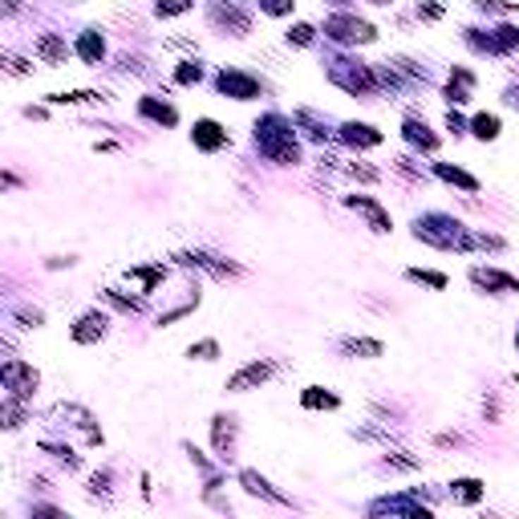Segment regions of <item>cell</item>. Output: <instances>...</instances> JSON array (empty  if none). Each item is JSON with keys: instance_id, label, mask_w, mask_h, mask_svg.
Listing matches in <instances>:
<instances>
[{"instance_id": "ba28073f", "label": "cell", "mask_w": 519, "mask_h": 519, "mask_svg": "<svg viewBox=\"0 0 519 519\" xmlns=\"http://www.w3.org/2000/svg\"><path fill=\"white\" fill-rule=\"evenodd\" d=\"M37 57H45L49 65H61L65 57H69V49H65V41H57L53 32H45V37L37 41Z\"/></svg>"}, {"instance_id": "603a6c76", "label": "cell", "mask_w": 519, "mask_h": 519, "mask_svg": "<svg viewBox=\"0 0 519 519\" xmlns=\"http://www.w3.org/2000/svg\"><path fill=\"white\" fill-rule=\"evenodd\" d=\"M199 78H203V69H199V65H191V61L178 69V81H183V85H191V81H199Z\"/></svg>"}, {"instance_id": "9c48e42d", "label": "cell", "mask_w": 519, "mask_h": 519, "mask_svg": "<svg viewBox=\"0 0 519 519\" xmlns=\"http://www.w3.org/2000/svg\"><path fill=\"white\" fill-rule=\"evenodd\" d=\"M451 495H454V503H479L483 499V483L479 479H454Z\"/></svg>"}, {"instance_id": "5b68a950", "label": "cell", "mask_w": 519, "mask_h": 519, "mask_svg": "<svg viewBox=\"0 0 519 519\" xmlns=\"http://www.w3.org/2000/svg\"><path fill=\"white\" fill-rule=\"evenodd\" d=\"M470 280H475L479 288H503V292H519V280H515V276H503V272H495V268H475V272H470Z\"/></svg>"}, {"instance_id": "7c38bea8", "label": "cell", "mask_w": 519, "mask_h": 519, "mask_svg": "<svg viewBox=\"0 0 519 519\" xmlns=\"http://www.w3.org/2000/svg\"><path fill=\"white\" fill-rule=\"evenodd\" d=\"M78 53H81V57H85L90 65H97V61H102V53H106V45H102V37H97V32L90 29V32H81Z\"/></svg>"}, {"instance_id": "cb8c5ba5", "label": "cell", "mask_w": 519, "mask_h": 519, "mask_svg": "<svg viewBox=\"0 0 519 519\" xmlns=\"http://www.w3.org/2000/svg\"><path fill=\"white\" fill-rule=\"evenodd\" d=\"M288 41H296V45H308V41H312V29H308V25H296V29H288Z\"/></svg>"}, {"instance_id": "6da1fadb", "label": "cell", "mask_w": 519, "mask_h": 519, "mask_svg": "<svg viewBox=\"0 0 519 519\" xmlns=\"http://www.w3.org/2000/svg\"><path fill=\"white\" fill-rule=\"evenodd\" d=\"M324 32L329 37H337V41H373L377 32H373V25H365V20H353V16H333V20H324Z\"/></svg>"}, {"instance_id": "30bf717a", "label": "cell", "mask_w": 519, "mask_h": 519, "mask_svg": "<svg viewBox=\"0 0 519 519\" xmlns=\"http://www.w3.org/2000/svg\"><path fill=\"white\" fill-rule=\"evenodd\" d=\"M341 134H345V142H353V146H377L381 142V134H377L373 126H357V122H349Z\"/></svg>"}, {"instance_id": "8fae6325", "label": "cell", "mask_w": 519, "mask_h": 519, "mask_svg": "<svg viewBox=\"0 0 519 519\" xmlns=\"http://www.w3.org/2000/svg\"><path fill=\"white\" fill-rule=\"evenodd\" d=\"M243 487H248L252 495H264V499H272V503H284V495H280V491H272V487H268V479H260L256 470H243Z\"/></svg>"}, {"instance_id": "2e32d148", "label": "cell", "mask_w": 519, "mask_h": 519, "mask_svg": "<svg viewBox=\"0 0 519 519\" xmlns=\"http://www.w3.org/2000/svg\"><path fill=\"white\" fill-rule=\"evenodd\" d=\"M475 134H479V138H495V134H499V118H495V114H479V118H475Z\"/></svg>"}, {"instance_id": "9a60e30c", "label": "cell", "mask_w": 519, "mask_h": 519, "mask_svg": "<svg viewBox=\"0 0 519 519\" xmlns=\"http://www.w3.org/2000/svg\"><path fill=\"white\" fill-rule=\"evenodd\" d=\"M438 175L446 178V183H458V187H467V191H475L479 183L467 175V171H454V166H446V162H438Z\"/></svg>"}, {"instance_id": "d4e9b609", "label": "cell", "mask_w": 519, "mask_h": 519, "mask_svg": "<svg viewBox=\"0 0 519 519\" xmlns=\"http://www.w3.org/2000/svg\"><path fill=\"white\" fill-rule=\"evenodd\" d=\"M507 102H511V106H519V90H511V97H507Z\"/></svg>"}, {"instance_id": "4316f807", "label": "cell", "mask_w": 519, "mask_h": 519, "mask_svg": "<svg viewBox=\"0 0 519 519\" xmlns=\"http://www.w3.org/2000/svg\"><path fill=\"white\" fill-rule=\"evenodd\" d=\"M515 345H519V333H515Z\"/></svg>"}, {"instance_id": "d6986e66", "label": "cell", "mask_w": 519, "mask_h": 519, "mask_svg": "<svg viewBox=\"0 0 519 519\" xmlns=\"http://www.w3.org/2000/svg\"><path fill=\"white\" fill-rule=\"evenodd\" d=\"M195 0H159V16H178V13H187Z\"/></svg>"}, {"instance_id": "ffe728a7", "label": "cell", "mask_w": 519, "mask_h": 519, "mask_svg": "<svg viewBox=\"0 0 519 519\" xmlns=\"http://www.w3.org/2000/svg\"><path fill=\"white\" fill-rule=\"evenodd\" d=\"M410 280H422V284H434V288H446V276H442V272H422V268H414V272H410Z\"/></svg>"}, {"instance_id": "7402d4cb", "label": "cell", "mask_w": 519, "mask_h": 519, "mask_svg": "<svg viewBox=\"0 0 519 519\" xmlns=\"http://www.w3.org/2000/svg\"><path fill=\"white\" fill-rule=\"evenodd\" d=\"M215 353H219V345H215V341H199V345H191V357H203V361H211Z\"/></svg>"}, {"instance_id": "7a4b0ae2", "label": "cell", "mask_w": 519, "mask_h": 519, "mask_svg": "<svg viewBox=\"0 0 519 519\" xmlns=\"http://www.w3.org/2000/svg\"><path fill=\"white\" fill-rule=\"evenodd\" d=\"M219 90H224L227 97H236V102H248V97L260 94L256 78H248L240 69H224V73H219Z\"/></svg>"}, {"instance_id": "277c9868", "label": "cell", "mask_w": 519, "mask_h": 519, "mask_svg": "<svg viewBox=\"0 0 519 519\" xmlns=\"http://www.w3.org/2000/svg\"><path fill=\"white\" fill-rule=\"evenodd\" d=\"M191 138H195V146H203V150H219V146H227V130L219 126V122L203 118V122H195Z\"/></svg>"}, {"instance_id": "484cf974", "label": "cell", "mask_w": 519, "mask_h": 519, "mask_svg": "<svg viewBox=\"0 0 519 519\" xmlns=\"http://www.w3.org/2000/svg\"><path fill=\"white\" fill-rule=\"evenodd\" d=\"M370 4H389V0H370Z\"/></svg>"}, {"instance_id": "5bb4252c", "label": "cell", "mask_w": 519, "mask_h": 519, "mask_svg": "<svg viewBox=\"0 0 519 519\" xmlns=\"http://www.w3.org/2000/svg\"><path fill=\"white\" fill-rule=\"evenodd\" d=\"M138 110H142L146 118H154V122H166V126L175 122V110H171V106H159V102H150V97H142V106H138Z\"/></svg>"}, {"instance_id": "3957f363", "label": "cell", "mask_w": 519, "mask_h": 519, "mask_svg": "<svg viewBox=\"0 0 519 519\" xmlns=\"http://www.w3.org/2000/svg\"><path fill=\"white\" fill-rule=\"evenodd\" d=\"M268 373H272V365H268V361H252V365H243V370L227 381V389H231V393H243V389H252V386H260V381H268Z\"/></svg>"}, {"instance_id": "ac0fdd59", "label": "cell", "mask_w": 519, "mask_h": 519, "mask_svg": "<svg viewBox=\"0 0 519 519\" xmlns=\"http://www.w3.org/2000/svg\"><path fill=\"white\" fill-rule=\"evenodd\" d=\"M305 405H308V410H317V405H324V410H333V405H337V398H333V393H321V389L312 386V389L305 393Z\"/></svg>"}, {"instance_id": "4fadbf2b", "label": "cell", "mask_w": 519, "mask_h": 519, "mask_svg": "<svg viewBox=\"0 0 519 519\" xmlns=\"http://www.w3.org/2000/svg\"><path fill=\"white\" fill-rule=\"evenodd\" d=\"M405 138H410V142H418V146H426V150H434V134H430L426 122H418V118H410V122H405Z\"/></svg>"}, {"instance_id": "e0dca14e", "label": "cell", "mask_w": 519, "mask_h": 519, "mask_svg": "<svg viewBox=\"0 0 519 519\" xmlns=\"http://www.w3.org/2000/svg\"><path fill=\"white\" fill-rule=\"evenodd\" d=\"M345 353H365V357H381V345H377V341H357V337H349V341H345Z\"/></svg>"}, {"instance_id": "8992f818", "label": "cell", "mask_w": 519, "mask_h": 519, "mask_svg": "<svg viewBox=\"0 0 519 519\" xmlns=\"http://www.w3.org/2000/svg\"><path fill=\"white\" fill-rule=\"evenodd\" d=\"M102 333H106V317H102V312H85V317L73 324V341H81V345L102 337Z\"/></svg>"}, {"instance_id": "44dd1931", "label": "cell", "mask_w": 519, "mask_h": 519, "mask_svg": "<svg viewBox=\"0 0 519 519\" xmlns=\"http://www.w3.org/2000/svg\"><path fill=\"white\" fill-rule=\"evenodd\" d=\"M292 4H296V0H260V8H264V13H272V16L292 13Z\"/></svg>"}, {"instance_id": "52a82bcc", "label": "cell", "mask_w": 519, "mask_h": 519, "mask_svg": "<svg viewBox=\"0 0 519 519\" xmlns=\"http://www.w3.org/2000/svg\"><path fill=\"white\" fill-rule=\"evenodd\" d=\"M345 203H349V207H357V211H365V215H370V224H373V231H389V215H386L381 207H377L373 199H361V195H349Z\"/></svg>"}]
</instances>
